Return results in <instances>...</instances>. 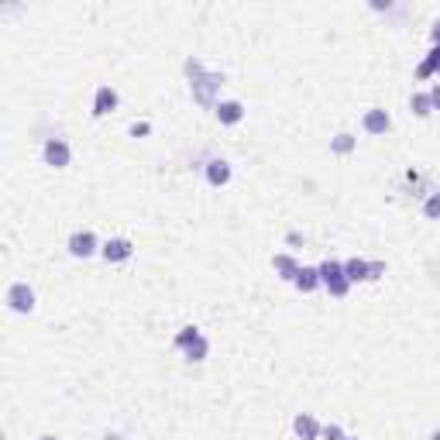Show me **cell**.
Here are the masks:
<instances>
[{
	"mask_svg": "<svg viewBox=\"0 0 440 440\" xmlns=\"http://www.w3.org/2000/svg\"><path fill=\"white\" fill-rule=\"evenodd\" d=\"M186 76H190V86H193L196 103H203V107H217V103H213V90L224 83V76H220V73H203V62H200V58H186Z\"/></svg>",
	"mask_w": 440,
	"mask_h": 440,
	"instance_id": "obj_1",
	"label": "cell"
},
{
	"mask_svg": "<svg viewBox=\"0 0 440 440\" xmlns=\"http://www.w3.org/2000/svg\"><path fill=\"white\" fill-rule=\"evenodd\" d=\"M317 268H320V286H324L334 300H344L347 289H351V279H347V272H344V262L327 258L324 265H317Z\"/></svg>",
	"mask_w": 440,
	"mask_h": 440,
	"instance_id": "obj_2",
	"label": "cell"
},
{
	"mask_svg": "<svg viewBox=\"0 0 440 440\" xmlns=\"http://www.w3.org/2000/svg\"><path fill=\"white\" fill-rule=\"evenodd\" d=\"M66 248H69V255H73V258H90V255H96L103 245L96 241L93 230H76V234H69Z\"/></svg>",
	"mask_w": 440,
	"mask_h": 440,
	"instance_id": "obj_3",
	"label": "cell"
},
{
	"mask_svg": "<svg viewBox=\"0 0 440 440\" xmlns=\"http://www.w3.org/2000/svg\"><path fill=\"white\" fill-rule=\"evenodd\" d=\"M7 307L14 313H31L35 309V289L28 282H11L7 286Z\"/></svg>",
	"mask_w": 440,
	"mask_h": 440,
	"instance_id": "obj_4",
	"label": "cell"
},
{
	"mask_svg": "<svg viewBox=\"0 0 440 440\" xmlns=\"http://www.w3.org/2000/svg\"><path fill=\"white\" fill-rule=\"evenodd\" d=\"M45 165H52V169H66L69 165V158H73V148H69V141H62V138H48L45 141Z\"/></svg>",
	"mask_w": 440,
	"mask_h": 440,
	"instance_id": "obj_5",
	"label": "cell"
},
{
	"mask_svg": "<svg viewBox=\"0 0 440 440\" xmlns=\"http://www.w3.org/2000/svg\"><path fill=\"white\" fill-rule=\"evenodd\" d=\"M213 114H217V121L224 124V128H234V124H241L245 121V103L241 100H217V107H213Z\"/></svg>",
	"mask_w": 440,
	"mask_h": 440,
	"instance_id": "obj_6",
	"label": "cell"
},
{
	"mask_svg": "<svg viewBox=\"0 0 440 440\" xmlns=\"http://www.w3.org/2000/svg\"><path fill=\"white\" fill-rule=\"evenodd\" d=\"M362 128H364V134H385L389 128H392V117H389V111H382V107H368L364 111V117H362Z\"/></svg>",
	"mask_w": 440,
	"mask_h": 440,
	"instance_id": "obj_7",
	"label": "cell"
},
{
	"mask_svg": "<svg viewBox=\"0 0 440 440\" xmlns=\"http://www.w3.org/2000/svg\"><path fill=\"white\" fill-rule=\"evenodd\" d=\"M100 255H103L107 262H114V265H117V262H128V258H131V255H134V245L128 241V237H111V241L100 248Z\"/></svg>",
	"mask_w": 440,
	"mask_h": 440,
	"instance_id": "obj_8",
	"label": "cell"
},
{
	"mask_svg": "<svg viewBox=\"0 0 440 440\" xmlns=\"http://www.w3.org/2000/svg\"><path fill=\"white\" fill-rule=\"evenodd\" d=\"M292 434L300 440H317L324 434V426H320V420H317L313 413H300V416L292 420Z\"/></svg>",
	"mask_w": 440,
	"mask_h": 440,
	"instance_id": "obj_9",
	"label": "cell"
},
{
	"mask_svg": "<svg viewBox=\"0 0 440 440\" xmlns=\"http://www.w3.org/2000/svg\"><path fill=\"white\" fill-rule=\"evenodd\" d=\"M111 111H117V90L114 86H96V93H93V117H107Z\"/></svg>",
	"mask_w": 440,
	"mask_h": 440,
	"instance_id": "obj_10",
	"label": "cell"
},
{
	"mask_svg": "<svg viewBox=\"0 0 440 440\" xmlns=\"http://www.w3.org/2000/svg\"><path fill=\"white\" fill-rule=\"evenodd\" d=\"M207 183H210V186H227L230 183V162H224V158H210V162H207Z\"/></svg>",
	"mask_w": 440,
	"mask_h": 440,
	"instance_id": "obj_11",
	"label": "cell"
},
{
	"mask_svg": "<svg viewBox=\"0 0 440 440\" xmlns=\"http://www.w3.org/2000/svg\"><path fill=\"white\" fill-rule=\"evenodd\" d=\"M272 268H275V275H279V279L292 282V279H296V272H300L303 265H300L292 255H275V258H272Z\"/></svg>",
	"mask_w": 440,
	"mask_h": 440,
	"instance_id": "obj_12",
	"label": "cell"
},
{
	"mask_svg": "<svg viewBox=\"0 0 440 440\" xmlns=\"http://www.w3.org/2000/svg\"><path fill=\"white\" fill-rule=\"evenodd\" d=\"M292 286L300 289V292H313V289H320V268H300L296 272V279H292Z\"/></svg>",
	"mask_w": 440,
	"mask_h": 440,
	"instance_id": "obj_13",
	"label": "cell"
},
{
	"mask_svg": "<svg viewBox=\"0 0 440 440\" xmlns=\"http://www.w3.org/2000/svg\"><path fill=\"white\" fill-rule=\"evenodd\" d=\"M368 268H372V262H364V258H347L344 262V272L351 282H368Z\"/></svg>",
	"mask_w": 440,
	"mask_h": 440,
	"instance_id": "obj_14",
	"label": "cell"
},
{
	"mask_svg": "<svg viewBox=\"0 0 440 440\" xmlns=\"http://www.w3.org/2000/svg\"><path fill=\"white\" fill-rule=\"evenodd\" d=\"M354 145H358V138H354L351 131H341V134L330 138V152L334 155H351L354 152Z\"/></svg>",
	"mask_w": 440,
	"mask_h": 440,
	"instance_id": "obj_15",
	"label": "cell"
},
{
	"mask_svg": "<svg viewBox=\"0 0 440 440\" xmlns=\"http://www.w3.org/2000/svg\"><path fill=\"white\" fill-rule=\"evenodd\" d=\"M409 111H413L416 117H430V114H434L430 93H413V96H409Z\"/></svg>",
	"mask_w": 440,
	"mask_h": 440,
	"instance_id": "obj_16",
	"label": "cell"
},
{
	"mask_svg": "<svg viewBox=\"0 0 440 440\" xmlns=\"http://www.w3.org/2000/svg\"><path fill=\"white\" fill-rule=\"evenodd\" d=\"M207 354H210V341H207V337H196V341L186 347V362H207Z\"/></svg>",
	"mask_w": 440,
	"mask_h": 440,
	"instance_id": "obj_17",
	"label": "cell"
},
{
	"mask_svg": "<svg viewBox=\"0 0 440 440\" xmlns=\"http://www.w3.org/2000/svg\"><path fill=\"white\" fill-rule=\"evenodd\" d=\"M423 217L426 220H440V190H430L423 200Z\"/></svg>",
	"mask_w": 440,
	"mask_h": 440,
	"instance_id": "obj_18",
	"label": "cell"
},
{
	"mask_svg": "<svg viewBox=\"0 0 440 440\" xmlns=\"http://www.w3.org/2000/svg\"><path fill=\"white\" fill-rule=\"evenodd\" d=\"M196 337H203V334H200V327H183V330L175 334V347H179V351H186Z\"/></svg>",
	"mask_w": 440,
	"mask_h": 440,
	"instance_id": "obj_19",
	"label": "cell"
},
{
	"mask_svg": "<svg viewBox=\"0 0 440 440\" xmlns=\"http://www.w3.org/2000/svg\"><path fill=\"white\" fill-rule=\"evenodd\" d=\"M324 440H344V430L337 426V423H330V426H324V434H320Z\"/></svg>",
	"mask_w": 440,
	"mask_h": 440,
	"instance_id": "obj_20",
	"label": "cell"
},
{
	"mask_svg": "<svg viewBox=\"0 0 440 440\" xmlns=\"http://www.w3.org/2000/svg\"><path fill=\"white\" fill-rule=\"evenodd\" d=\"M385 275V262H372V268H368V282H375V279H382Z\"/></svg>",
	"mask_w": 440,
	"mask_h": 440,
	"instance_id": "obj_21",
	"label": "cell"
},
{
	"mask_svg": "<svg viewBox=\"0 0 440 440\" xmlns=\"http://www.w3.org/2000/svg\"><path fill=\"white\" fill-rule=\"evenodd\" d=\"M426 62H430V69H434V76H440V48H430V56H426Z\"/></svg>",
	"mask_w": 440,
	"mask_h": 440,
	"instance_id": "obj_22",
	"label": "cell"
},
{
	"mask_svg": "<svg viewBox=\"0 0 440 440\" xmlns=\"http://www.w3.org/2000/svg\"><path fill=\"white\" fill-rule=\"evenodd\" d=\"M430 76H434V69H430V62L423 58L420 66H416V79H430Z\"/></svg>",
	"mask_w": 440,
	"mask_h": 440,
	"instance_id": "obj_23",
	"label": "cell"
},
{
	"mask_svg": "<svg viewBox=\"0 0 440 440\" xmlns=\"http://www.w3.org/2000/svg\"><path fill=\"white\" fill-rule=\"evenodd\" d=\"M426 93H430V103H434V111H440V83H434V86H430Z\"/></svg>",
	"mask_w": 440,
	"mask_h": 440,
	"instance_id": "obj_24",
	"label": "cell"
},
{
	"mask_svg": "<svg viewBox=\"0 0 440 440\" xmlns=\"http://www.w3.org/2000/svg\"><path fill=\"white\" fill-rule=\"evenodd\" d=\"M430 41H434V48H440V21H434V28H430Z\"/></svg>",
	"mask_w": 440,
	"mask_h": 440,
	"instance_id": "obj_25",
	"label": "cell"
},
{
	"mask_svg": "<svg viewBox=\"0 0 440 440\" xmlns=\"http://www.w3.org/2000/svg\"><path fill=\"white\" fill-rule=\"evenodd\" d=\"M152 128H148V121H141V124H131V134L138 138V134H148Z\"/></svg>",
	"mask_w": 440,
	"mask_h": 440,
	"instance_id": "obj_26",
	"label": "cell"
},
{
	"mask_svg": "<svg viewBox=\"0 0 440 440\" xmlns=\"http://www.w3.org/2000/svg\"><path fill=\"white\" fill-rule=\"evenodd\" d=\"M430 440H440V426H437V430H434V434H430Z\"/></svg>",
	"mask_w": 440,
	"mask_h": 440,
	"instance_id": "obj_27",
	"label": "cell"
},
{
	"mask_svg": "<svg viewBox=\"0 0 440 440\" xmlns=\"http://www.w3.org/2000/svg\"><path fill=\"white\" fill-rule=\"evenodd\" d=\"M39 440H58V437H52V434H41V437Z\"/></svg>",
	"mask_w": 440,
	"mask_h": 440,
	"instance_id": "obj_28",
	"label": "cell"
},
{
	"mask_svg": "<svg viewBox=\"0 0 440 440\" xmlns=\"http://www.w3.org/2000/svg\"><path fill=\"white\" fill-rule=\"evenodd\" d=\"M344 440H358V437H344Z\"/></svg>",
	"mask_w": 440,
	"mask_h": 440,
	"instance_id": "obj_29",
	"label": "cell"
}]
</instances>
